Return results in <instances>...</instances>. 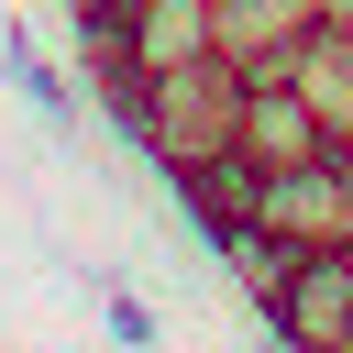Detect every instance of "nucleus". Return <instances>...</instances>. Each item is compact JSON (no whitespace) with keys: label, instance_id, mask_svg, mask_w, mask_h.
<instances>
[{"label":"nucleus","instance_id":"obj_1","mask_svg":"<svg viewBox=\"0 0 353 353\" xmlns=\"http://www.w3.org/2000/svg\"><path fill=\"white\" fill-rule=\"evenodd\" d=\"M232 121H243V66H232V55H188V66H154L110 132H121V143L165 176V165L232 154Z\"/></svg>","mask_w":353,"mask_h":353},{"label":"nucleus","instance_id":"obj_2","mask_svg":"<svg viewBox=\"0 0 353 353\" xmlns=\"http://www.w3.org/2000/svg\"><path fill=\"white\" fill-rule=\"evenodd\" d=\"M265 342H287V353H353V243H309L298 254Z\"/></svg>","mask_w":353,"mask_h":353},{"label":"nucleus","instance_id":"obj_3","mask_svg":"<svg viewBox=\"0 0 353 353\" xmlns=\"http://www.w3.org/2000/svg\"><path fill=\"white\" fill-rule=\"evenodd\" d=\"M232 154H243L254 176H276V165H309V154H331V132H320V110L298 99V77H243Z\"/></svg>","mask_w":353,"mask_h":353},{"label":"nucleus","instance_id":"obj_4","mask_svg":"<svg viewBox=\"0 0 353 353\" xmlns=\"http://www.w3.org/2000/svg\"><path fill=\"white\" fill-rule=\"evenodd\" d=\"M254 221L287 232V243H353V188H342L331 154H309V165H276L254 188Z\"/></svg>","mask_w":353,"mask_h":353},{"label":"nucleus","instance_id":"obj_5","mask_svg":"<svg viewBox=\"0 0 353 353\" xmlns=\"http://www.w3.org/2000/svg\"><path fill=\"white\" fill-rule=\"evenodd\" d=\"M309 22H320V0H210V55H232L243 77H287Z\"/></svg>","mask_w":353,"mask_h":353},{"label":"nucleus","instance_id":"obj_6","mask_svg":"<svg viewBox=\"0 0 353 353\" xmlns=\"http://www.w3.org/2000/svg\"><path fill=\"white\" fill-rule=\"evenodd\" d=\"M254 165L243 154H199V165H165V199H176V221L199 232V243H221L232 221H254Z\"/></svg>","mask_w":353,"mask_h":353},{"label":"nucleus","instance_id":"obj_7","mask_svg":"<svg viewBox=\"0 0 353 353\" xmlns=\"http://www.w3.org/2000/svg\"><path fill=\"white\" fill-rule=\"evenodd\" d=\"M210 254L232 265L243 309H254V320H276V298H287V276H298V254H309V243H287V232H265V221H232V232H221Z\"/></svg>","mask_w":353,"mask_h":353},{"label":"nucleus","instance_id":"obj_8","mask_svg":"<svg viewBox=\"0 0 353 353\" xmlns=\"http://www.w3.org/2000/svg\"><path fill=\"white\" fill-rule=\"evenodd\" d=\"M121 22H132V66L143 77L210 55V0H121Z\"/></svg>","mask_w":353,"mask_h":353},{"label":"nucleus","instance_id":"obj_9","mask_svg":"<svg viewBox=\"0 0 353 353\" xmlns=\"http://www.w3.org/2000/svg\"><path fill=\"white\" fill-rule=\"evenodd\" d=\"M0 77L22 88V110H33V121H44L55 143H77V88L55 77V55H44L33 33H0Z\"/></svg>","mask_w":353,"mask_h":353},{"label":"nucleus","instance_id":"obj_10","mask_svg":"<svg viewBox=\"0 0 353 353\" xmlns=\"http://www.w3.org/2000/svg\"><path fill=\"white\" fill-rule=\"evenodd\" d=\"M66 11H99V0H66Z\"/></svg>","mask_w":353,"mask_h":353}]
</instances>
